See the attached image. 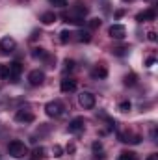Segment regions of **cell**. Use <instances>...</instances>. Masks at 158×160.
Here are the masks:
<instances>
[{"instance_id":"obj_1","label":"cell","mask_w":158,"mask_h":160,"mask_svg":"<svg viewBox=\"0 0 158 160\" xmlns=\"http://www.w3.org/2000/svg\"><path fill=\"white\" fill-rule=\"evenodd\" d=\"M22 75V65L19 62H11L9 65H0V77L9 82H17Z\"/></svg>"},{"instance_id":"obj_2","label":"cell","mask_w":158,"mask_h":160,"mask_svg":"<svg viewBox=\"0 0 158 160\" xmlns=\"http://www.w3.org/2000/svg\"><path fill=\"white\" fill-rule=\"evenodd\" d=\"M86 15H87V8H84L82 4H77L69 13L63 15V19H65L67 22H73V24H82Z\"/></svg>"},{"instance_id":"obj_3","label":"cell","mask_w":158,"mask_h":160,"mask_svg":"<svg viewBox=\"0 0 158 160\" xmlns=\"http://www.w3.org/2000/svg\"><path fill=\"white\" fill-rule=\"evenodd\" d=\"M7 153H9L13 158H24V157L28 155V147H26L24 142H21V140H13V142L7 145Z\"/></svg>"},{"instance_id":"obj_4","label":"cell","mask_w":158,"mask_h":160,"mask_svg":"<svg viewBox=\"0 0 158 160\" xmlns=\"http://www.w3.org/2000/svg\"><path fill=\"white\" fill-rule=\"evenodd\" d=\"M63 104L60 102V101H50V102H47V106H45V114L48 116V118H60L62 114H63Z\"/></svg>"},{"instance_id":"obj_5","label":"cell","mask_w":158,"mask_h":160,"mask_svg":"<svg viewBox=\"0 0 158 160\" xmlns=\"http://www.w3.org/2000/svg\"><path fill=\"white\" fill-rule=\"evenodd\" d=\"M78 102L84 110H91V108H95L97 99H95V95H93L91 91H82L78 95Z\"/></svg>"},{"instance_id":"obj_6","label":"cell","mask_w":158,"mask_h":160,"mask_svg":"<svg viewBox=\"0 0 158 160\" xmlns=\"http://www.w3.org/2000/svg\"><path fill=\"white\" fill-rule=\"evenodd\" d=\"M108 36L112 38V39H125V36H126V28L123 26V24H112L110 28H108Z\"/></svg>"},{"instance_id":"obj_7","label":"cell","mask_w":158,"mask_h":160,"mask_svg":"<svg viewBox=\"0 0 158 160\" xmlns=\"http://www.w3.org/2000/svg\"><path fill=\"white\" fill-rule=\"evenodd\" d=\"M15 47H17L15 39L9 38V36H6V38L0 39V54H9V52L15 50Z\"/></svg>"},{"instance_id":"obj_8","label":"cell","mask_w":158,"mask_h":160,"mask_svg":"<svg viewBox=\"0 0 158 160\" xmlns=\"http://www.w3.org/2000/svg\"><path fill=\"white\" fill-rule=\"evenodd\" d=\"M119 142H123V143H140L141 142V136L140 134H132V132H119L117 134Z\"/></svg>"},{"instance_id":"obj_9","label":"cell","mask_w":158,"mask_h":160,"mask_svg":"<svg viewBox=\"0 0 158 160\" xmlns=\"http://www.w3.org/2000/svg\"><path fill=\"white\" fill-rule=\"evenodd\" d=\"M45 82V73L39 71V69H34V71H30V75H28V84L30 86H41Z\"/></svg>"},{"instance_id":"obj_10","label":"cell","mask_w":158,"mask_h":160,"mask_svg":"<svg viewBox=\"0 0 158 160\" xmlns=\"http://www.w3.org/2000/svg\"><path fill=\"white\" fill-rule=\"evenodd\" d=\"M84 118H75V119H71V123H69V132L71 134H78V132H82L84 130Z\"/></svg>"},{"instance_id":"obj_11","label":"cell","mask_w":158,"mask_h":160,"mask_svg":"<svg viewBox=\"0 0 158 160\" xmlns=\"http://www.w3.org/2000/svg\"><path fill=\"white\" fill-rule=\"evenodd\" d=\"M60 89H62L63 93H73V91H77V80L63 78L60 82Z\"/></svg>"},{"instance_id":"obj_12","label":"cell","mask_w":158,"mask_h":160,"mask_svg":"<svg viewBox=\"0 0 158 160\" xmlns=\"http://www.w3.org/2000/svg\"><path fill=\"white\" fill-rule=\"evenodd\" d=\"M155 19H156V11L155 9H145V11H141V13L136 15L138 22H149V21H155Z\"/></svg>"},{"instance_id":"obj_13","label":"cell","mask_w":158,"mask_h":160,"mask_svg":"<svg viewBox=\"0 0 158 160\" xmlns=\"http://www.w3.org/2000/svg\"><path fill=\"white\" fill-rule=\"evenodd\" d=\"M34 119H36L34 114L28 112V110H19V112L15 114V121H19V123H32Z\"/></svg>"},{"instance_id":"obj_14","label":"cell","mask_w":158,"mask_h":160,"mask_svg":"<svg viewBox=\"0 0 158 160\" xmlns=\"http://www.w3.org/2000/svg\"><path fill=\"white\" fill-rule=\"evenodd\" d=\"M91 77H93V78H99V80H104L108 77V69H106L104 65H97V67H93Z\"/></svg>"},{"instance_id":"obj_15","label":"cell","mask_w":158,"mask_h":160,"mask_svg":"<svg viewBox=\"0 0 158 160\" xmlns=\"http://www.w3.org/2000/svg\"><path fill=\"white\" fill-rule=\"evenodd\" d=\"M75 36H77L75 39L78 41V43H89L91 41V32L89 30H78Z\"/></svg>"},{"instance_id":"obj_16","label":"cell","mask_w":158,"mask_h":160,"mask_svg":"<svg viewBox=\"0 0 158 160\" xmlns=\"http://www.w3.org/2000/svg\"><path fill=\"white\" fill-rule=\"evenodd\" d=\"M56 13L54 11H45L43 15H41V22L43 24H52V22H56Z\"/></svg>"},{"instance_id":"obj_17","label":"cell","mask_w":158,"mask_h":160,"mask_svg":"<svg viewBox=\"0 0 158 160\" xmlns=\"http://www.w3.org/2000/svg\"><path fill=\"white\" fill-rule=\"evenodd\" d=\"M45 155H47V149L45 147H36L32 151V155H30V160H43Z\"/></svg>"},{"instance_id":"obj_18","label":"cell","mask_w":158,"mask_h":160,"mask_svg":"<svg viewBox=\"0 0 158 160\" xmlns=\"http://www.w3.org/2000/svg\"><path fill=\"white\" fill-rule=\"evenodd\" d=\"M32 56H34L36 60H37V58H39V60H45L48 54H47V50H45V48H41V47H36V48L32 50Z\"/></svg>"},{"instance_id":"obj_19","label":"cell","mask_w":158,"mask_h":160,"mask_svg":"<svg viewBox=\"0 0 158 160\" xmlns=\"http://www.w3.org/2000/svg\"><path fill=\"white\" fill-rule=\"evenodd\" d=\"M112 52H114L116 56H125V54H128V47H126V45H121V47H114V48H112Z\"/></svg>"},{"instance_id":"obj_20","label":"cell","mask_w":158,"mask_h":160,"mask_svg":"<svg viewBox=\"0 0 158 160\" xmlns=\"http://www.w3.org/2000/svg\"><path fill=\"white\" fill-rule=\"evenodd\" d=\"M136 80H138V77H136L134 73H128V75H125L123 82H125V86H134V84H136Z\"/></svg>"},{"instance_id":"obj_21","label":"cell","mask_w":158,"mask_h":160,"mask_svg":"<svg viewBox=\"0 0 158 160\" xmlns=\"http://www.w3.org/2000/svg\"><path fill=\"white\" fill-rule=\"evenodd\" d=\"M117 160H136V153H132V151H123L117 157Z\"/></svg>"},{"instance_id":"obj_22","label":"cell","mask_w":158,"mask_h":160,"mask_svg":"<svg viewBox=\"0 0 158 160\" xmlns=\"http://www.w3.org/2000/svg\"><path fill=\"white\" fill-rule=\"evenodd\" d=\"M71 38H73V34H71L69 30H63V32L60 34V43H63V45H65V43H69V41H71Z\"/></svg>"},{"instance_id":"obj_23","label":"cell","mask_w":158,"mask_h":160,"mask_svg":"<svg viewBox=\"0 0 158 160\" xmlns=\"http://www.w3.org/2000/svg\"><path fill=\"white\" fill-rule=\"evenodd\" d=\"M119 110L126 114V112H130V110H132V104H130L128 101H123V102H119Z\"/></svg>"},{"instance_id":"obj_24","label":"cell","mask_w":158,"mask_h":160,"mask_svg":"<svg viewBox=\"0 0 158 160\" xmlns=\"http://www.w3.org/2000/svg\"><path fill=\"white\" fill-rule=\"evenodd\" d=\"M101 24H102V21H101V19H91V21H89V28H91V30L101 28Z\"/></svg>"},{"instance_id":"obj_25","label":"cell","mask_w":158,"mask_h":160,"mask_svg":"<svg viewBox=\"0 0 158 160\" xmlns=\"http://www.w3.org/2000/svg\"><path fill=\"white\" fill-rule=\"evenodd\" d=\"M75 69V62L73 60H65L63 62V71H73Z\"/></svg>"},{"instance_id":"obj_26","label":"cell","mask_w":158,"mask_h":160,"mask_svg":"<svg viewBox=\"0 0 158 160\" xmlns=\"http://www.w3.org/2000/svg\"><path fill=\"white\" fill-rule=\"evenodd\" d=\"M52 6H56V8H65L67 6V0H48Z\"/></svg>"},{"instance_id":"obj_27","label":"cell","mask_w":158,"mask_h":160,"mask_svg":"<svg viewBox=\"0 0 158 160\" xmlns=\"http://www.w3.org/2000/svg\"><path fill=\"white\" fill-rule=\"evenodd\" d=\"M62 153H63V149H62L60 145H54V147H52V155H54L56 158H58V157H62Z\"/></svg>"},{"instance_id":"obj_28","label":"cell","mask_w":158,"mask_h":160,"mask_svg":"<svg viewBox=\"0 0 158 160\" xmlns=\"http://www.w3.org/2000/svg\"><path fill=\"white\" fill-rule=\"evenodd\" d=\"M147 39L151 41V43H156V32H155V30H151V32H147Z\"/></svg>"},{"instance_id":"obj_29","label":"cell","mask_w":158,"mask_h":160,"mask_svg":"<svg viewBox=\"0 0 158 160\" xmlns=\"http://www.w3.org/2000/svg\"><path fill=\"white\" fill-rule=\"evenodd\" d=\"M155 63H156V58H155V56H149V58H147V62H145V65H147V67H153Z\"/></svg>"},{"instance_id":"obj_30","label":"cell","mask_w":158,"mask_h":160,"mask_svg":"<svg viewBox=\"0 0 158 160\" xmlns=\"http://www.w3.org/2000/svg\"><path fill=\"white\" fill-rule=\"evenodd\" d=\"M99 151H102V143L101 142H95L93 143V153H99Z\"/></svg>"},{"instance_id":"obj_31","label":"cell","mask_w":158,"mask_h":160,"mask_svg":"<svg viewBox=\"0 0 158 160\" xmlns=\"http://www.w3.org/2000/svg\"><path fill=\"white\" fill-rule=\"evenodd\" d=\"M145 160H158V155H149Z\"/></svg>"},{"instance_id":"obj_32","label":"cell","mask_w":158,"mask_h":160,"mask_svg":"<svg viewBox=\"0 0 158 160\" xmlns=\"http://www.w3.org/2000/svg\"><path fill=\"white\" fill-rule=\"evenodd\" d=\"M123 15H125V11H123V9H119V11H116V17H117V19H119V17H123Z\"/></svg>"},{"instance_id":"obj_33","label":"cell","mask_w":158,"mask_h":160,"mask_svg":"<svg viewBox=\"0 0 158 160\" xmlns=\"http://www.w3.org/2000/svg\"><path fill=\"white\" fill-rule=\"evenodd\" d=\"M67 151H69V153H75V145H73V143H71V145H67Z\"/></svg>"},{"instance_id":"obj_34","label":"cell","mask_w":158,"mask_h":160,"mask_svg":"<svg viewBox=\"0 0 158 160\" xmlns=\"http://www.w3.org/2000/svg\"><path fill=\"white\" fill-rule=\"evenodd\" d=\"M123 2H132V0H123Z\"/></svg>"},{"instance_id":"obj_35","label":"cell","mask_w":158,"mask_h":160,"mask_svg":"<svg viewBox=\"0 0 158 160\" xmlns=\"http://www.w3.org/2000/svg\"><path fill=\"white\" fill-rule=\"evenodd\" d=\"M145 2H151V0H145Z\"/></svg>"}]
</instances>
